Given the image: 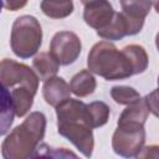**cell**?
Listing matches in <instances>:
<instances>
[{
	"instance_id": "cell-1",
	"label": "cell",
	"mask_w": 159,
	"mask_h": 159,
	"mask_svg": "<svg viewBox=\"0 0 159 159\" xmlns=\"http://www.w3.org/2000/svg\"><path fill=\"white\" fill-rule=\"evenodd\" d=\"M56 116L58 133L68 139L86 158H91L94 140L87 104L68 98L56 107Z\"/></svg>"
},
{
	"instance_id": "cell-2",
	"label": "cell",
	"mask_w": 159,
	"mask_h": 159,
	"mask_svg": "<svg viewBox=\"0 0 159 159\" xmlns=\"http://www.w3.org/2000/svg\"><path fill=\"white\" fill-rule=\"evenodd\" d=\"M46 117L41 112H32L1 144L4 159H29L45 135Z\"/></svg>"
},
{
	"instance_id": "cell-3",
	"label": "cell",
	"mask_w": 159,
	"mask_h": 159,
	"mask_svg": "<svg viewBox=\"0 0 159 159\" xmlns=\"http://www.w3.org/2000/svg\"><path fill=\"white\" fill-rule=\"evenodd\" d=\"M88 71L108 81L123 80L134 75L130 61L123 50H118L111 41H99L89 51Z\"/></svg>"
},
{
	"instance_id": "cell-4",
	"label": "cell",
	"mask_w": 159,
	"mask_h": 159,
	"mask_svg": "<svg viewBox=\"0 0 159 159\" xmlns=\"http://www.w3.org/2000/svg\"><path fill=\"white\" fill-rule=\"evenodd\" d=\"M42 43V29L39 20L31 15L19 16L11 29L10 45L12 52L20 58L34 56Z\"/></svg>"
},
{
	"instance_id": "cell-5",
	"label": "cell",
	"mask_w": 159,
	"mask_h": 159,
	"mask_svg": "<svg viewBox=\"0 0 159 159\" xmlns=\"http://www.w3.org/2000/svg\"><path fill=\"white\" fill-rule=\"evenodd\" d=\"M145 143L144 125L137 123H119L112 137L113 152L123 158L135 157Z\"/></svg>"
},
{
	"instance_id": "cell-6",
	"label": "cell",
	"mask_w": 159,
	"mask_h": 159,
	"mask_svg": "<svg viewBox=\"0 0 159 159\" xmlns=\"http://www.w3.org/2000/svg\"><path fill=\"white\" fill-rule=\"evenodd\" d=\"M39 77L29 66L10 58L0 61V82L6 87H25L34 94L37 92Z\"/></svg>"
},
{
	"instance_id": "cell-7",
	"label": "cell",
	"mask_w": 159,
	"mask_h": 159,
	"mask_svg": "<svg viewBox=\"0 0 159 159\" xmlns=\"http://www.w3.org/2000/svg\"><path fill=\"white\" fill-rule=\"evenodd\" d=\"M82 50L80 37L71 31H60L55 34L50 45V55L58 65L68 66L73 63Z\"/></svg>"
},
{
	"instance_id": "cell-8",
	"label": "cell",
	"mask_w": 159,
	"mask_h": 159,
	"mask_svg": "<svg viewBox=\"0 0 159 159\" xmlns=\"http://www.w3.org/2000/svg\"><path fill=\"white\" fill-rule=\"evenodd\" d=\"M122 17L125 24L127 36L138 34L143 25L145 16L149 14L152 1H120Z\"/></svg>"
},
{
	"instance_id": "cell-9",
	"label": "cell",
	"mask_w": 159,
	"mask_h": 159,
	"mask_svg": "<svg viewBox=\"0 0 159 159\" xmlns=\"http://www.w3.org/2000/svg\"><path fill=\"white\" fill-rule=\"evenodd\" d=\"M83 19L84 22L98 30L104 29L113 19L114 16V10L113 6L111 5V2L108 1H83Z\"/></svg>"
},
{
	"instance_id": "cell-10",
	"label": "cell",
	"mask_w": 159,
	"mask_h": 159,
	"mask_svg": "<svg viewBox=\"0 0 159 159\" xmlns=\"http://www.w3.org/2000/svg\"><path fill=\"white\" fill-rule=\"evenodd\" d=\"M42 94L47 104L57 107L60 103L70 98V84L61 77H52L43 82Z\"/></svg>"
},
{
	"instance_id": "cell-11",
	"label": "cell",
	"mask_w": 159,
	"mask_h": 159,
	"mask_svg": "<svg viewBox=\"0 0 159 159\" xmlns=\"http://www.w3.org/2000/svg\"><path fill=\"white\" fill-rule=\"evenodd\" d=\"M14 106L10 91L0 82V137L6 134L14 122Z\"/></svg>"
},
{
	"instance_id": "cell-12",
	"label": "cell",
	"mask_w": 159,
	"mask_h": 159,
	"mask_svg": "<svg viewBox=\"0 0 159 159\" xmlns=\"http://www.w3.org/2000/svg\"><path fill=\"white\" fill-rule=\"evenodd\" d=\"M96 86L97 82L92 72L88 70H82L72 77L70 82V91L77 97H87L94 92Z\"/></svg>"
},
{
	"instance_id": "cell-13",
	"label": "cell",
	"mask_w": 159,
	"mask_h": 159,
	"mask_svg": "<svg viewBox=\"0 0 159 159\" xmlns=\"http://www.w3.org/2000/svg\"><path fill=\"white\" fill-rule=\"evenodd\" d=\"M32 67L35 70V73L37 75L39 80L47 81L57 73L60 65L57 61L50 55V52H40L34 60H32Z\"/></svg>"
},
{
	"instance_id": "cell-14",
	"label": "cell",
	"mask_w": 159,
	"mask_h": 159,
	"mask_svg": "<svg viewBox=\"0 0 159 159\" xmlns=\"http://www.w3.org/2000/svg\"><path fill=\"white\" fill-rule=\"evenodd\" d=\"M29 159H80L72 150L66 148H57L41 143Z\"/></svg>"
},
{
	"instance_id": "cell-15",
	"label": "cell",
	"mask_w": 159,
	"mask_h": 159,
	"mask_svg": "<svg viewBox=\"0 0 159 159\" xmlns=\"http://www.w3.org/2000/svg\"><path fill=\"white\" fill-rule=\"evenodd\" d=\"M148 114H149V111L145 106V102L143 98H140L138 102L128 106L122 112L118 119V124L119 123H137V124L144 125L148 118Z\"/></svg>"
},
{
	"instance_id": "cell-16",
	"label": "cell",
	"mask_w": 159,
	"mask_h": 159,
	"mask_svg": "<svg viewBox=\"0 0 159 159\" xmlns=\"http://www.w3.org/2000/svg\"><path fill=\"white\" fill-rule=\"evenodd\" d=\"M34 93L25 87H16L11 91L14 112L17 117H24L34 103Z\"/></svg>"
},
{
	"instance_id": "cell-17",
	"label": "cell",
	"mask_w": 159,
	"mask_h": 159,
	"mask_svg": "<svg viewBox=\"0 0 159 159\" xmlns=\"http://www.w3.org/2000/svg\"><path fill=\"white\" fill-rule=\"evenodd\" d=\"M123 52L127 55L128 60L130 61V65L133 67L134 75L142 73L148 67V55L144 50V47L139 45H128L122 48Z\"/></svg>"
},
{
	"instance_id": "cell-18",
	"label": "cell",
	"mask_w": 159,
	"mask_h": 159,
	"mask_svg": "<svg viewBox=\"0 0 159 159\" xmlns=\"http://www.w3.org/2000/svg\"><path fill=\"white\" fill-rule=\"evenodd\" d=\"M97 35L106 40H120L127 36V29L120 12H114L112 21L102 30L97 31Z\"/></svg>"
},
{
	"instance_id": "cell-19",
	"label": "cell",
	"mask_w": 159,
	"mask_h": 159,
	"mask_svg": "<svg viewBox=\"0 0 159 159\" xmlns=\"http://www.w3.org/2000/svg\"><path fill=\"white\" fill-rule=\"evenodd\" d=\"M87 112H88L89 123H91L92 129L104 125L108 122L109 113H111L109 107L104 102H101V101L87 104Z\"/></svg>"
},
{
	"instance_id": "cell-20",
	"label": "cell",
	"mask_w": 159,
	"mask_h": 159,
	"mask_svg": "<svg viewBox=\"0 0 159 159\" xmlns=\"http://www.w3.org/2000/svg\"><path fill=\"white\" fill-rule=\"evenodd\" d=\"M41 10L45 15L53 19H62L72 14V1H41Z\"/></svg>"
},
{
	"instance_id": "cell-21",
	"label": "cell",
	"mask_w": 159,
	"mask_h": 159,
	"mask_svg": "<svg viewBox=\"0 0 159 159\" xmlns=\"http://www.w3.org/2000/svg\"><path fill=\"white\" fill-rule=\"evenodd\" d=\"M111 96L116 103L125 106H130L140 99V94L128 86H114L111 89Z\"/></svg>"
},
{
	"instance_id": "cell-22",
	"label": "cell",
	"mask_w": 159,
	"mask_h": 159,
	"mask_svg": "<svg viewBox=\"0 0 159 159\" xmlns=\"http://www.w3.org/2000/svg\"><path fill=\"white\" fill-rule=\"evenodd\" d=\"M135 159H159V147L147 145L135 155Z\"/></svg>"
},
{
	"instance_id": "cell-23",
	"label": "cell",
	"mask_w": 159,
	"mask_h": 159,
	"mask_svg": "<svg viewBox=\"0 0 159 159\" xmlns=\"http://www.w3.org/2000/svg\"><path fill=\"white\" fill-rule=\"evenodd\" d=\"M157 89H154L152 93L147 94L143 99L145 102V106L149 111V113H153V116H158V97H157Z\"/></svg>"
},
{
	"instance_id": "cell-24",
	"label": "cell",
	"mask_w": 159,
	"mask_h": 159,
	"mask_svg": "<svg viewBox=\"0 0 159 159\" xmlns=\"http://www.w3.org/2000/svg\"><path fill=\"white\" fill-rule=\"evenodd\" d=\"M26 5V1H7V2H4V6L11 11H16L19 10L20 7L25 6Z\"/></svg>"
},
{
	"instance_id": "cell-25",
	"label": "cell",
	"mask_w": 159,
	"mask_h": 159,
	"mask_svg": "<svg viewBox=\"0 0 159 159\" xmlns=\"http://www.w3.org/2000/svg\"><path fill=\"white\" fill-rule=\"evenodd\" d=\"M2 6H4V2H2V1H0V11H1V9H2Z\"/></svg>"
}]
</instances>
